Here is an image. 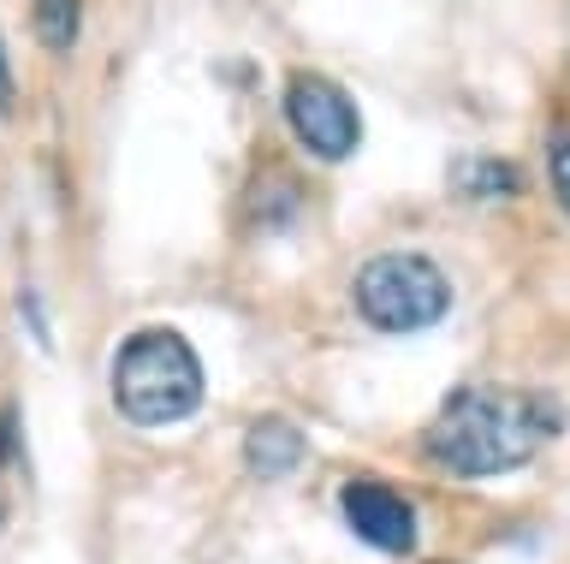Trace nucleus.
I'll use <instances>...</instances> for the list:
<instances>
[{
    "mask_svg": "<svg viewBox=\"0 0 570 564\" xmlns=\"http://www.w3.org/2000/svg\"><path fill=\"white\" fill-rule=\"evenodd\" d=\"M552 434H559V404L552 398L523 393V386H463L428 422L422 452L445 475L481 482V475L523 469Z\"/></svg>",
    "mask_w": 570,
    "mask_h": 564,
    "instance_id": "obj_1",
    "label": "nucleus"
},
{
    "mask_svg": "<svg viewBox=\"0 0 570 564\" xmlns=\"http://www.w3.org/2000/svg\"><path fill=\"white\" fill-rule=\"evenodd\" d=\"M114 404L137 428H173L203 410V357L185 333L142 327L114 357Z\"/></svg>",
    "mask_w": 570,
    "mask_h": 564,
    "instance_id": "obj_2",
    "label": "nucleus"
},
{
    "mask_svg": "<svg viewBox=\"0 0 570 564\" xmlns=\"http://www.w3.org/2000/svg\"><path fill=\"white\" fill-rule=\"evenodd\" d=\"M356 309L374 333H422L445 321L452 309V279L440 274L434 256L416 250H381L356 274Z\"/></svg>",
    "mask_w": 570,
    "mask_h": 564,
    "instance_id": "obj_3",
    "label": "nucleus"
},
{
    "mask_svg": "<svg viewBox=\"0 0 570 564\" xmlns=\"http://www.w3.org/2000/svg\"><path fill=\"white\" fill-rule=\"evenodd\" d=\"M285 119H292L297 144L315 155V161H345L363 144V113L345 83L321 78V72H297L285 83Z\"/></svg>",
    "mask_w": 570,
    "mask_h": 564,
    "instance_id": "obj_4",
    "label": "nucleus"
},
{
    "mask_svg": "<svg viewBox=\"0 0 570 564\" xmlns=\"http://www.w3.org/2000/svg\"><path fill=\"white\" fill-rule=\"evenodd\" d=\"M338 511H345V523L356 528V541L381 546L392 558L416 553V511H410V499L399 487L374 482V475H356V482H345V493H338Z\"/></svg>",
    "mask_w": 570,
    "mask_h": 564,
    "instance_id": "obj_5",
    "label": "nucleus"
},
{
    "mask_svg": "<svg viewBox=\"0 0 570 564\" xmlns=\"http://www.w3.org/2000/svg\"><path fill=\"white\" fill-rule=\"evenodd\" d=\"M303 452H309V439H303V428L285 416H262V422H249V434H244V464H249V475H262V482L292 475L303 464Z\"/></svg>",
    "mask_w": 570,
    "mask_h": 564,
    "instance_id": "obj_6",
    "label": "nucleus"
},
{
    "mask_svg": "<svg viewBox=\"0 0 570 564\" xmlns=\"http://www.w3.org/2000/svg\"><path fill=\"white\" fill-rule=\"evenodd\" d=\"M452 190L458 197H523V167L499 161V155H458L452 161Z\"/></svg>",
    "mask_w": 570,
    "mask_h": 564,
    "instance_id": "obj_7",
    "label": "nucleus"
},
{
    "mask_svg": "<svg viewBox=\"0 0 570 564\" xmlns=\"http://www.w3.org/2000/svg\"><path fill=\"white\" fill-rule=\"evenodd\" d=\"M78 24H83V0H36V30H42L48 48H66L78 42Z\"/></svg>",
    "mask_w": 570,
    "mask_h": 564,
    "instance_id": "obj_8",
    "label": "nucleus"
},
{
    "mask_svg": "<svg viewBox=\"0 0 570 564\" xmlns=\"http://www.w3.org/2000/svg\"><path fill=\"white\" fill-rule=\"evenodd\" d=\"M547 179H552L559 208L570 215V126H559V131H552V144H547Z\"/></svg>",
    "mask_w": 570,
    "mask_h": 564,
    "instance_id": "obj_9",
    "label": "nucleus"
},
{
    "mask_svg": "<svg viewBox=\"0 0 570 564\" xmlns=\"http://www.w3.org/2000/svg\"><path fill=\"white\" fill-rule=\"evenodd\" d=\"M12 101H18V90H12V60H7V42H0V113H12Z\"/></svg>",
    "mask_w": 570,
    "mask_h": 564,
    "instance_id": "obj_10",
    "label": "nucleus"
},
{
    "mask_svg": "<svg viewBox=\"0 0 570 564\" xmlns=\"http://www.w3.org/2000/svg\"><path fill=\"white\" fill-rule=\"evenodd\" d=\"M0 517H7V511H0Z\"/></svg>",
    "mask_w": 570,
    "mask_h": 564,
    "instance_id": "obj_11",
    "label": "nucleus"
}]
</instances>
